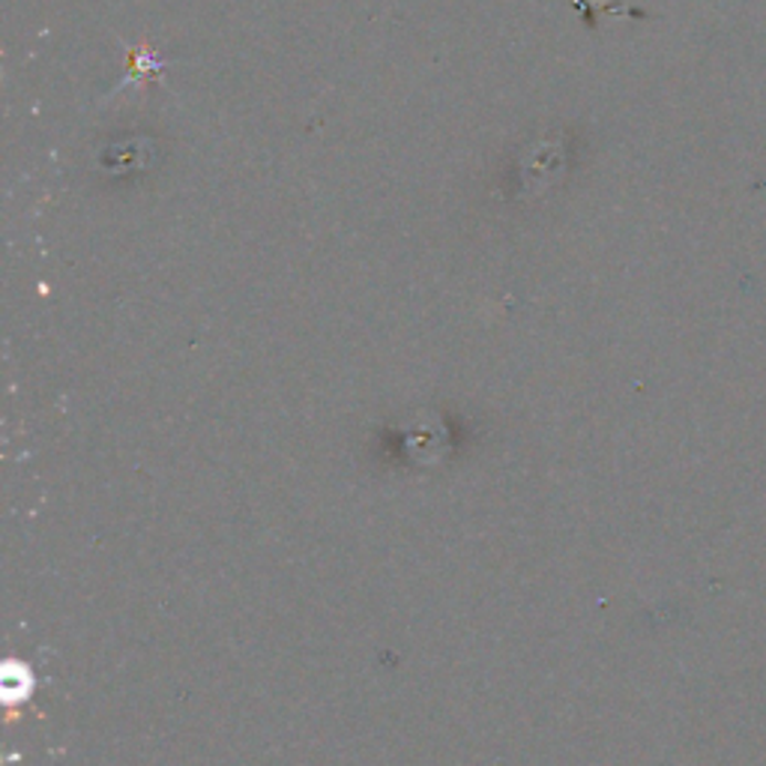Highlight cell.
<instances>
[{
  "label": "cell",
  "mask_w": 766,
  "mask_h": 766,
  "mask_svg": "<svg viewBox=\"0 0 766 766\" xmlns=\"http://www.w3.org/2000/svg\"><path fill=\"white\" fill-rule=\"evenodd\" d=\"M165 70H168V61H162L159 54L141 42V45H129V72L112 93L129 87V84H147V82H162Z\"/></svg>",
  "instance_id": "cell-1"
}]
</instances>
